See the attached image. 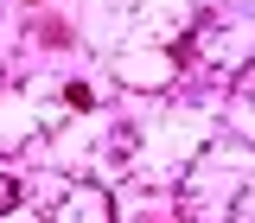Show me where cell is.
Returning <instances> with one entry per match:
<instances>
[{
  "instance_id": "obj_1",
  "label": "cell",
  "mask_w": 255,
  "mask_h": 223,
  "mask_svg": "<svg viewBox=\"0 0 255 223\" xmlns=\"http://www.w3.org/2000/svg\"><path fill=\"white\" fill-rule=\"evenodd\" d=\"M13 204H19V179H13V172H0V211H13Z\"/></svg>"
}]
</instances>
